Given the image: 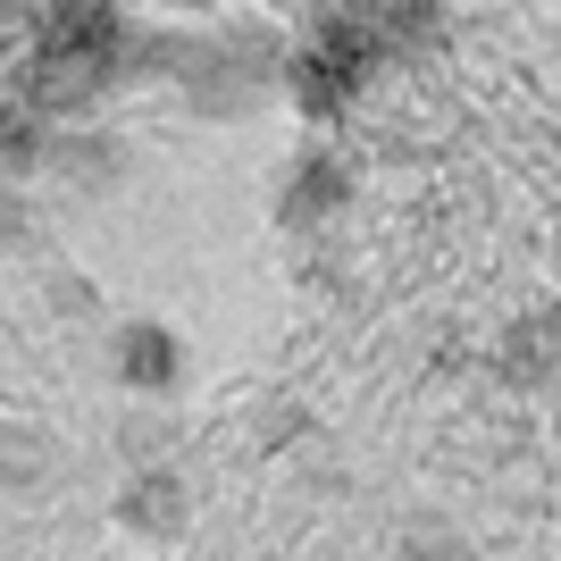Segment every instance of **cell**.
Instances as JSON below:
<instances>
[{
  "mask_svg": "<svg viewBox=\"0 0 561 561\" xmlns=\"http://www.w3.org/2000/svg\"><path fill=\"white\" fill-rule=\"evenodd\" d=\"M50 176H68L76 193H110L117 176H126V142H117L110 126H93V117H76V126H59V142H50Z\"/></svg>",
  "mask_w": 561,
  "mask_h": 561,
  "instance_id": "obj_7",
  "label": "cell"
},
{
  "mask_svg": "<svg viewBox=\"0 0 561 561\" xmlns=\"http://www.w3.org/2000/svg\"><path fill=\"white\" fill-rule=\"evenodd\" d=\"M101 360H110V377L126 386V394L168 402L176 386H185V369H193V344L168 328V319H117L110 344H101Z\"/></svg>",
  "mask_w": 561,
  "mask_h": 561,
  "instance_id": "obj_5",
  "label": "cell"
},
{
  "mask_svg": "<svg viewBox=\"0 0 561 561\" xmlns=\"http://www.w3.org/2000/svg\"><path fill=\"white\" fill-rule=\"evenodd\" d=\"M110 519H117L135 545H185V528H193V478H185L176 461L126 469V486H117Z\"/></svg>",
  "mask_w": 561,
  "mask_h": 561,
  "instance_id": "obj_6",
  "label": "cell"
},
{
  "mask_svg": "<svg viewBox=\"0 0 561 561\" xmlns=\"http://www.w3.org/2000/svg\"><path fill=\"white\" fill-rule=\"evenodd\" d=\"M352 202H360V176H352V160L335 151V142H302V151H294V160L277 168L268 218H277L285 234L319 243V234H335V227L352 218Z\"/></svg>",
  "mask_w": 561,
  "mask_h": 561,
  "instance_id": "obj_3",
  "label": "cell"
},
{
  "mask_svg": "<svg viewBox=\"0 0 561 561\" xmlns=\"http://www.w3.org/2000/svg\"><path fill=\"white\" fill-rule=\"evenodd\" d=\"M160 9H176V18H193V9H210V0H160Z\"/></svg>",
  "mask_w": 561,
  "mask_h": 561,
  "instance_id": "obj_8",
  "label": "cell"
},
{
  "mask_svg": "<svg viewBox=\"0 0 561 561\" xmlns=\"http://www.w3.org/2000/svg\"><path fill=\"white\" fill-rule=\"evenodd\" d=\"M486 377L503 394H561V294L519 302L486 344Z\"/></svg>",
  "mask_w": 561,
  "mask_h": 561,
  "instance_id": "obj_4",
  "label": "cell"
},
{
  "mask_svg": "<svg viewBox=\"0 0 561 561\" xmlns=\"http://www.w3.org/2000/svg\"><path fill=\"white\" fill-rule=\"evenodd\" d=\"M142 18L126 0H34V50H25V93L50 117H93L101 93L135 84Z\"/></svg>",
  "mask_w": 561,
  "mask_h": 561,
  "instance_id": "obj_2",
  "label": "cell"
},
{
  "mask_svg": "<svg viewBox=\"0 0 561 561\" xmlns=\"http://www.w3.org/2000/svg\"><path fill=\"white\" fill-rule=\"evenodd\" d=\"M402 76L394 25H386V0H319L294 34H285V101L302 126H344L360 101Z\"/></svg>",
  "mask_w": 561,
  "mask_h": 561,
  "instance_id": "obj_1",
  "label": "cell"
}]
</instances>
